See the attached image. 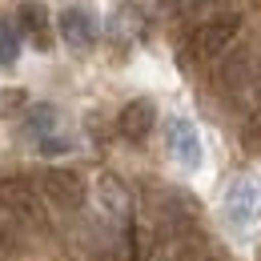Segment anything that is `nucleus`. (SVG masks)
Returning a JSON list of instances; mask_svg holds the SVG:
<instances>
[{
	"mask_svg": "<svg viewBox=\"0 0 261 261\" xmlns=\"http://www.w3.org/2000/svg\"><path fill=\"white\" fill-rule=\"evenodd\" d=\"M225 221L233 229H253L261 221V181L237 177L225 193Z\"/></svg>",
	"mask_w": 261,
	"mask_h": 261,
	"instance_id": "1",
	"label": "nucleus"
},
{
	"mask_svg": "<svg viewBox=\"0 0 261 261\" xmlns=\"http://www.w3.org/2000/svg\"><path fill=\"white\" fill-rule=\"evenodd\" d=\"M0 201L29 225V233H40L48 229V217H44V205H40V189H29L24 181H0Z\"/></svg>",
	"mask_w": 261,
	"mask_h": 261,
	"instance_id": "2",
	"label": "nucleus"
},
{
	"mask_svg": "<svg viewBox=\"0 0 261 261\" xmlns=\"http://www.w3.org/2000/svg\"><path fill=\"white\" fill-rule=\"evenodd\" d=\"M36 189H40L44 201H53L57 209H81V201H85V185L68 169H44L36 177Z\"/></svg>",
	"mask_w": 261,
	"mask_h": 261,
	"instance_id": "3",
	"label": "nucleus"
},
{
	"mask_svg": "<svg viewBox=\"0 0 261 261\" xmlns=\"http://www.w3.org/2000/svg\"><path fill=\"white\" fill-rule=\"evenodd\" d=\"M169 153H173V161L185 165V169L201 165V137H197L189 117H173L169 121Z\"/></svg>",
	"mask_w": 261,
	"mask_h": 261,
	"instance_id": "4",
	"label": "nucleus"
},
{
	"mask_svg": "<svg viewBox=\"0 0 261 261\" xmlns=\"http://www.w3.org/2000/svg\"><path fill=\"white\" fill-rule=\"evenodd\" d=\"M237 20H209V24H201L193 33V53L197 57H217V53H225L229 44L237 40Z\"/></svg>",
	"mask_w": 261,
	"mask_h": 261,
	"instance_id": "5",
	"label": "nucleus"
},
{
	"mask_svg": "<svg viewBox=\"0 0 261 261\" xmlns=\"http://www.w3.org/2000/svg\"><path fill=\"white\" fill-rule=\"evenodd\" d=\"M57 24H61L65 44H72V48H93L97 44V20H93L89 8H65Z\"/></svg>",
	"mask_w": 261,
	"mask_h": 261,
	"instance_id": "6",
	"label": "nucleus"
},
{
	"mask_svg": "<svg viewBox=\"0 0 261 261\" xmlns=\"http://www.w3.org/2000/svg\"><path fill=\"white\" fill-rule=\"evenodd\" d=\"M153 121H157V109H153V100H129L125 109H121V137H129V141H145L149 133H153Z\"/></svg>",
	"mask_w": 261,
	"mask_h": 261,
	"instance_id": "7",
	"label": "nucleus"
},
{
	"mask_svg": "<svg viewBox=\"0 0 261 261\" xmlns=\"http://www.w3.org/2000/svg\"><path fill=\"white\" fill-rule=\"evenodd\" d=\"M97 197H100V205H105L117 221H125V225H129V217H133V197H129V189L121 185V177L100 173V177H97Z\"/></svg>",
	"mask_w": 261,
	"mask_h": 261,
	"instance_id": "8",
	"label": "nucleus"
},
{
	"mask_svg": "<svg viewBox=\"0 0 261 261\" xmlns=\"http://www.w3.org/2000/svg\"><path fill=\"white\" fill-rule=\"evenodd\" d=\"M61 133V109L57 105H33L24 113V137L44 141V137H57Z\"/></svg>",
	"mask_w": 261,
	"mask_h": 261,
	"instance_id": "9",
	"label": "nucleus"
},
{
	"mask_svg": "<svg viewBox=\"0 0 261 261\" xmlns=\"http://www.w3.org/2000/svg\"><path fill=\"white\" fill-rule=\"evenodd\" d=\"M24 245H29V225L0 201V249H8V253H24Z\"/></svg>",
	"mask_w": 261,
	"mask_h": 261,
	"instance_id": "10",
	"label": "nucleus"
},
{
	"mask_svg": "<svg viewBox=\"0 0 261 261\" xmlns=\"http://www.w3.org/2000/svg\"><path fill=\"white\" fill-rule=\"evenodd\" d=\"M16 20H20V29L24 33H33L36 48H48V12H44V4H20V12H16Z\"/></svg>",
	"mask_w": 261,
	"mask_h": 261,
	"instance_id": "11",
	"label": "nucleus"
},
{
	"mask_svg": "<svg viewBox=\"0 0 261 261\" xmlns=\"http://www.w3.org/2000/svg\"><path fill=\"white\" fill-rule=\"evenodd\" d=\"M20 57V36L8 20H0V65H16Z\"/></svg>",
	"mask_w": 261,
	"mask_h": 261,
	"instance_id": "12",
	"label": "nucleus"
},
{
	"mask_svg": "<svg viewBox=\"0 0 261 261\" xmlns=\"http://www.w3.org/2000/svg\"><path fill=\"white\" fill-rule=\"evenodd\" d=\"M72 149V141H68L65 133H57V137H44V141H36V153H44V157H57V153H68Z\"/></svg>",
	"mask_w": 261,
	"mask_h": 261,
	"instance_id": "13",
	"label": "nucleus"
}]
</instances>
